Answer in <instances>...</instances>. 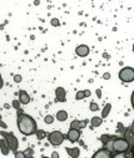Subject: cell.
Instances as JSON below:
<instances>
[{
  "label": "cell",
  "mask_w": 134,
  "mask_h": 158,
  "mask_svg": "<svg viewBox=\"0 0 134 158\" xmlns=\"http://www.w3.org/2000/svg\"><path fill=\"white\" fill-rule=\"evenodd\" d=\"M110 108H112V105H110V103H107L105 107H104V110H103V112H101V118H105L109 114Z\"/></svg>",
  "instance_id": "ac0fdd59"
},
{
  "label": "cell",
  "mask_w": 134,
  "mask_h": 158,
  "mask_svg": "<svg viewBox=\"0 0 134 158\" xmlns=\"http://www.w3.org/2000/svg\"><path fill=\"white\" fill-rule=\"evenodd\" d=\"M4 86V82H3V79H2V73H0V89H3Z\"/></svg>",
  "instance_id": "f546056e"
},
{
  "label": "cell",
  "mask_w": 134,
  "mask_h": 158,
  "mask_svg": "<svg viewBox=\"0 0 134 158\" xmlns=\"http://www.w3.org/2000/svg\"><path fill=\"white\" fill-rule=\"evenodd\" d=\"M51 25H53V26H59L60 25L59 20L58 19H53V20H51Z\"/></svg>",
  "instance_id": "484cf974"
},
{
  "label": "cell",
  "mask_w": 134,
  "mask_h": 158,
  "mask_svg": "<svg viewBox=\"0 0 134 158\" xmlns=\"http://www.w3.org/2000/svg\"><path fill=\"white\" fill-rule=\"evenodd\" d=\"M103 79H104V80H109V79H110V73H109V72H105L104 75H103Z\"/></svg>",
  "instance_id": "83f0119b"
},
{
  "label": "cell",
  "mask_w": 134,
  "mask_h": 158,
  "mask_svg": "<svg viewBox=\"0 0 134 158\" xmlns=\"http://www.w3.org/2000/svg\"><path fill=\"white\" fill-rule=\"evenodd\" d=\"M0 126H2L3 128H6V124H5L4 122H2V120H0Z\"/></svg>",
  "instance_id": "1f68e13d"
},
{
  "label": "cell",
  "mask_w": 134,
  "mask_h": 158,
  "mask_svg": "<svg viewBox=\"0 0 134 158\" xmlns=\"http://www.w3.org/2000/svg\"><path fill=\"white\" fill-rule=\"evenodd\" d=\"M95 93H97V96H98L99 98L101 97V90H97V92H95Z\"/></svg>",
  "instance_id": "4dcf8cb0"
},
{
  "label": "cell",
  "mask_w": 134,
  "mask_h": 158,
  "mask_svg": "<svg viewBox=\"0 0 134 158\" xmlns=\"http://www.w3.org/2000/svg\"><path fill=\"white\" fill-rule=\"evenodd\" d=\"M80 130H77V128H70L68 131V134L65 136V138H68V141L70 142H77L79 138H80Z\"/></svg>",
  "instance_id": "52a82bcc"
},
{
  "label": "cell",
  "mask_w": 134,
  "mask_h": 158,
  "mask_svg": "<svg viewBox=\"0 0 134 158\" xmlns=\"http://www.w3.org/2000/svg\"><path fill=\"white\" fill-rule=\"evenodd\" d=\"M14 81L16 83H20V82H22V76H20V75H15L14 76Z\"/></svg>",
  "instance_id": "4316f807"
},
{
  "label": "cell",
  "mask_w": 134,
  "mask_h": 158,
  "mask_svg": "<svg viewBox=\"0 0 134 158\" xmlns=\"http://www.w3.org/2000/svg\"><path fill=\"white\" fill-rule=\"evenodd\" d=\"M53 121H54V117H53V116H50V114H48V116H45V117H44V122L46 124H51V123H53Z\"/></svg>",
  "instance_id": "44dd1931"
},
{
  "label": "cell",
  "mask_w": 134,
  "mask_h": 158,
  "mask_svg": "<svg viewBox=\"0 0 134 158\" xmlns=\"http://www.w3.org/2000/svg\"><path fill=\"white\" fill-rule=\"evenodd\" d=\"M112 157H114V156H113V153L109 150H107L105 147H103V148H100L98 152L93 154V158H112Z\"/></svg>",
  "instance_id": "ba28073f"
},
{
  "label": "cell",
  "mask_w": 134,
  "mask_h": 158,
  "mask_svg": "<svg viewBox=\"0 0 134 158\" xmlns=\"http://www.w3.org/2000/svg\"><path fill=\"white\" fill-rule=\"evenodd\" d=\"M35 134H36V137H38V140H39V141H42L43 138H45V137L48 136V133H46L45 131H43V130H38Z\"/></svg>",
  "instance_id": "d6986e66"
},
{
  "label": "cell",
  "mask_w": 134,
  "mask_h": 158,
  "mask_svg": "<svg viewBox=\"0 0 134 158\" xmlns=\"http://www.w3.org/2000/svg\"><path fill=\"white\" fill-rule=\"evenodd\" d=\"M16 124H18V128H19L20 133H23L24 136H33L38 131L35 120L32 117V116H29L24 112L18 114Z\"/></svg>",
  "instance_id": "6da1fadb"
},
{
  "label": "cell",
  "mask_w": 134,
  "mask_h": 158,
  "mask_svg": "<svg viewBox=\"0 0 134 158\" xmlns=\"http://www.w3.org/2000/svg\"><path fill=\"white\" fill-rule=\"evenodd\" d=\"M119 79L122 82H133L134 81V69L133 67H123L119 71Z\"/></svg>",
  "instance_id": "5b68a950"
},
{
  "label": "cell",
  "mask_w": 134,
  "mask_h": 158,
  "mask_svg": "<svg viewBox=\"0 0 134 158\" xmlns=\"http://www.w3.org/2000/svg\"><path fill=\"white\" fill-rule=\"evenodd\" d=\"M57 120L60 121V122H64L68 120V112L64 111V110H60L57 112Z\"/></svg>",
  "instance_id": "5bb4252c"
},
{
  "label": "cell",
  "mask_w": 134,
  "mask_h": 158,
  "mask_svg": "<svg viewBox=\"0 0 134 158\" xmlns=\"http://www.w3.org/2000/svg\"><path fill=\"white\" fill-rule=\"evenodd\" d=\"M110 137H112V136H109V134H101V136H100V141H101V143L105 144V143L110 140Z\"/></svg>",
  "instance_id": "ffe728a7"
},
{
  "label": "cell",
  "mask_w": 134,
  "mask_h": 158,
  "mask_svg": "<svg viewBox=\"0 0 134 158\" xmlns=\"http://www.w3.org/2000/svg\"><path fill=\"white\" fill-rule=\"evenodd\" d=\"M24 153H25V156H26V157H33V156H34V152H33V150H32V148H26Z\"/></svg>",
  "instance_id": "603a6c76"
},
{
  "label": "cell",
  "mask_w": 134,
  "mask_h": 158,
  "mask_svg": "<svg viewBox=\"0 0 134 158\" xmlns=\"http://www.w3.org/2000/svg\"><path fill=\"white\" fill-rule=\"evenodd\" d=\"M15 157H16V158H18V157H20V158H24V157H26V156H25V153H24V152H18V151H16V152H15Z\"/></svg>",
  "instance_id": "d4e9b609"
},
{
  "label": "cell",
  "mask_w": 134,
  "mask_h": 158,
  "mask_svg": "<svg viewBox=\"0 0 134 158\" xmlns=\"http://www.w3.org/2000/svg\"><path fill=\"white\" fill-rule=\"evenodd\" d=\"M104 147L113 153V156L123 154L129 150V144L124 137L120 138V137H115V136H112L110 140L104 144Z\"/></svg>",
  "instance_id": "7a4b0ae2"
},
{
  "label": "cell",
  "mask_w": 134,
  "mask_h": 158,
  "mask_svg": "<svg viewBox=\"0 0 134 158\" xmlns=\"http://www.w3.org/2000/svg\"><path fill=\"white\" fill-rule=\"evenodd\" d=\"M67 91L63 87H58L55 90V102H65Z\"/></svg>",
  "instance_id": "30bf717a"
},
{
  "label": "cell",
  "mask_w": 134,
  "mask_h": 158,
  "mask_svg": "<svg viewBox=\"0 0 134 158\" xmlns=\"http://www.w3.org/2000/svg\"><path fill=\"white\" fill-rule=\"evenodd\" d=\"M88 124V120H83V121H78V120H74L73 122L70 123V128H77V130H81L87 127Z\"/></svg>",
  "instance_id": "8fae6325"
},
{
  "label": "cell",
  "mask_w": 134,
  "mask_h": 158,
  "mask_svg": "<svg viewBox=\"0 0 134 158\" xmlns=\"http://www.w3.org/2000/svg\"><path fill=\"white\" fill-rule=\"evenodd\" d=\"M19 101H20L22 105H28L30 102V96L28 95L26 91H24V90L19 91Z\"/></svg>",
  "instance_id": "7c38bea8"
},
{
  "label": "cell",
  "mask_w": 134,
  "mask_h": 158,
  "mask_svg": "<svg viewBox=\"0 0 134 158\" xmlns=\"http://www.w3.org/2000/svg\"><path fill=\"white\" fill-rule=\"evenodd\" d=\"M13 107H14L15 110H18V108L20 107V101H18V100H14V101H13Z\"/></svg>",
  "instance_id": "cb8c5ba5"
},
{
  "label": "cell",
  "mask_w": 134,
  "mask_h": 158,
  "mask_svg": "<svg viewBox=\"0 0 134 158\" xmlns=\"http://www.w3.org/2000/svg\"><path fill=\"white\" fill-rule=\"evenodd\" d=\"M133 50H134V44H133Z\"/></svg>",
  "instance_id": "e575fe53"
},
{
  "label": "cell",
  "mask_w": 134,
  "mask_h": 158,
  "mask_svg": "<svg viewBox=\"0 0 134 158\" xmlns=\"http://www.w3.org/2000/svg\"><path fill=\"white\" fill-rule=\"evenodd\" d=\"M67 152H68V154L70 157H73V158H77L80 154V150L78 148V147H74V148H67Z\"/></svg>",
  "instance_id": "2e32d148"
},
{
  "label": "cell",
  "mask_w": 134,
  "mask_h": 158,
  "mask_svg": "<svg viewBox=\"0 0 134 158\" xmlns=\"http://www.w3.org/2000/svg\"><path fill=\"white\" fill-rule=\"evenodd\" d=\"M51 157H54V158H55V157H59V154H58L57 152H54L53 154H51Z\"/></svg>",
  "instance_id": "d6a6232c"
},
{
  "label": "cell",
  "mask_w": 134,
  "mask_h": 158,
  "mask_svg": "<svg viewBox=\"0 0 134 158\" xmlns=\"http://www.w3.org/2000/svg\"><path fill=\"white\" fill-rule=\"evenodd\" d=\"M124 138L127 140L128 144H129V150H134V131L133 128H125L124 130Z\"/></svg>",
  "instance_id": "8992f818"
},
{
  "label": "cell",
  "mask_w": 134,
  "mask_h": 158,
  "mask_svg": "<svg viewBox=\"0 0 134 158\" xmlns=\"http://www.w3.org/2000/svg\"><path fill=\"white\" fill-rule=\"evenodd\" d=\"M89 52H90V49H89L87 45H79V46H77V49H75V54H77L78 56H80V57L88 56Z\"/></svg>",
  "instance_id": "9c48e42d"
},
{
  "label": "cell",
  "mask_w": 134,
  "mask_h": 158,
  "mask_svg": "<svg viewBox=\"0 0 134 158\" xmlns=\"http://www.w3.org/2000/svg\"><path fill=\"white\" fill-rule=\"evenodd\" d=\"M0 120H2V114H0Z\"/></svg>",
  "instance_id": "836d02e7"
},
{
  "label": "cell",
  "mask_w": 134,
  "mask_h": 158,
  "mask_svg": "<svg viewBox=\"0 0 134 158\" xmlns=\"http://www.w3.org/2000/svg\"><path fill=\"white\" fill-rule=\"evenodd\" d=\"M0 134H2L4 138H5V141H6L8 146H9L10 151L16 152L18 147H19V142H18V138H16V137H15L12 132H5V131H2V132H0Z\"/></svg>",
  "instance_id": "3957f363"
},
{
  "label": "cell",
  "mask_w": 134,
  "mask_h": 158,
  "mask_svg": "<svg viewBox=\"0 0 134 158\" xmlns=\"http://www.w3.org/2000/svg\"><path fill=\"white\" fill-rule=\"evenodd\" d=\"M64 138H65V136L61 133L60 131H53V132H50V133L48 134L49 143H50L51 146H54V147L60 146L61 143L64 142Z\"/></svg>",
  "instance_id": "277c9868"
},
{
  "label": "cell",
  "mask_w": 134,
  "mask_h": 158,
  "mask_svg": "<svg viewBox=\"0 0 134 158\" xmlns=\"http://www.w3.org/2000/svg\"><path fill=\"white\" fill-rule=\"evenodd\" d=\"M130 101H132V106H133V110H134V91L132 93V97H130Z\"/></svg>",
  "instance_id": "f1b7e54d"
},
{
  "label": "cell",
  "mask_w": 134,
  "mask_h": 158,
  "mask_svg": "<svg viewBox=\"0 0 134 158\" xmlns=\"http://www.w3.org/2000/svg\"><path fill=\"white\" fill-rule=\"evenodd\" d=\"M89 108H90V111H93V112L99 111V106H98V103H95V102H91V103L89 105Z\"/></svg>",
  "instance_id": "7402d4cb"
},
{
  "label": "cell",
  "mask_w": 134,
  "mask_h": 158,
  "mask_svg": "<svg viewBox=\"0 0 134 158\" xmlns=\"http://www.w3.org/2000/svg\"><path fill=\"white\" fill-rule=\"evenodd\" d=\"M90 123H91V127H99L103 123V118L101 117H93L90 120Z\"/></svg>",
  "instance_id": "e0dca14e"
},
{
  "label": "cell",
  "mask_w": 134,
  "mask_h": 158,
  "mask_svg": "<svg viewBox=\"0 0 134 158\" xmlns=\"http://www.w3.org/2000/svg\"><path fill=\"white\" fill-rule=\"evenodd\" d=\"M89 96H90V91L89 90H83V91H78V93L75 95V98L78 101H80L84 97H89Z\"/></svg>",
  "instance_id": "9a60e30c"
},
{
  "label": "cell",
  "mask_w": 134,
  "mask_h": 158,
  "mask_svg": "<svg viewBox=\"0 0 134 158\" xmlns=\"http://www.w3.org/2000/svg\"><path fill=\"white\" fill-rule=\"evenodd\" d=\"M0 150H2V153H3L4 156H8L9 152H10V148H9V146H8L6 141H5V138L0 140Z\"/></svg>",
  "instance_id": "4fadbf2b"
}]
</instances>
